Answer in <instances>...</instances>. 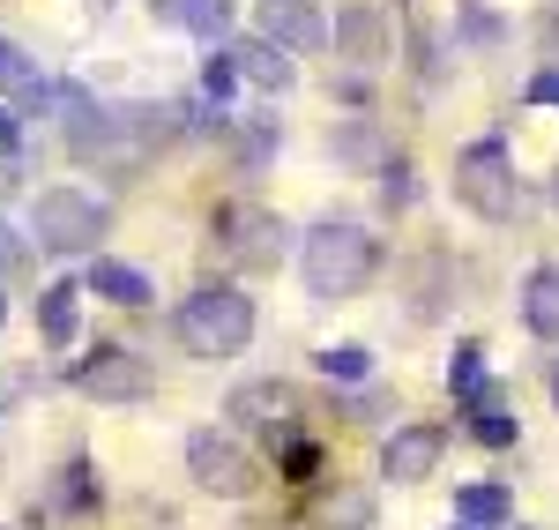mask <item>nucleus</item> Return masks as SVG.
I'll list each match as a JSON object with an SVG mask.
<instances>
[{"mask_svg": "<svg viewBox=\"0 0 559 530\" xmlns=\"http://www.w3.org/2000/svg\"><path fill=\"white\" fill-rule=\"evenodd\" d=\"M381 202H388V210H411V202H418V187H411V165H403V157H388V165H381Z\"/></svg>", "mask_w": 559, "mask_h": 530, "instance_id": "23", "label": "nucleus"}, {"mask_svg": "<svg viewBox=\"0 0 559 530\" xmlns=\"http://www.w3.org/2000/svg\"><path fill=\"white\" fill-rule=\"evenodd\" d=\"M455 516H463V523H500V516H508V486H492V479L463 486L455 493Z\"/></svg>", "mask_w": 559, "mask_h": 530, "instance_id": "19", "label": "nucleus"}, {"mask_svg": "<svg viewBox=\"0 0 559 530\" xmlns=\"http://www.w3.org/2000/svg\"><path fill=\"white\" fill-rule=\"evenodd\" d=\"M261 38L284 45V52H321L329 23L313 15V0H261Z\"/></svg>", "mask_w": 559, "mask_h": 530, "instance_id": "12", "label": "nucleus"}, {"mask_svg": "<svg viewBox=\"0 0 559 530\" xmlns=\"http://www.w3.org/2000/svg\"><path fill=\"white\" fill-rule=\"evenodd\" d=\"M284 239H292L284 217H269L261 202H224V210H216V247H224L239 269H276Z\"/></svg>", "mask_w": 559, "mask_h": 530, "instance_id": "5", "label": "nucleus"}, {"mask_svg": "<svg viewBox=\"0 0 559 530\" xmlns=\"http://www.w3.org/2000/svg\"><path fill=\"white\" fill-rule=\"evenodd\" d=\"M336 157H350V165H366V157H373V128H366V120H350V128L336 134Z\"/></svg>", "mask_w": 559, "mask_h": 530, "instance_id": "26", "label": "nucleus"}, {"mask_svg": "<svg viewBox=\"0 0 559 530\" xmlns=\"http://www.w3.org/2000/svg\"><path fill=\"white\" fill-rule=\"evenodd\" d=\"M545 38H552V52H559V0H552V15H545Z\"/></svg>", "mask_w": 559, "mask_h": 530, "instance_id": "33", "label": "nucleus"}, {"mask_svg": "<svg viewBox=\"0 0 559 530\" xmlns=\"http://www.w3.org/2000/svg\"><path fill=\"white\" fill-rule=\"evenodd\" d=\"M15 68H23V52H15V45L0 38V83H8V75H15Z\"/></svg>", "mask_w": 559, "mask_h": 530, "instance_id": "30", "label": "nucleus"}, {"mask_svg": "<svg viewBox=\"0 0 559 530\" xmlns=\"http://www.w3.org/2000/svg\"><path fill=\"white\" fill-rule=\"evenodd\" d=\"M329 38H336V52L358 60V68H381V60H388V23H381V8H373V0H344Z\"/></svg>", "mask_w": 559, "mask_h": 530, "instance_id": "11", "label": "nucleus"}, {"mask_svg": "<svg viewBox=\"0 0 559 530\" xmlns=\"http://www.w3.org/2000/svg\"><path fill=\"white\" fill-rule=\"evenodd\" d=\"M231 60H239V68H247V75H254L261 90H292V83H299V68H292V60H284V45H269V38L239 45V52H231Z\"/></svg>", "mask_w": 559, "mask_h": 530, "instance_id": "16", "label": "nucleus"}, {"mask_svg": "<svg viewBox=\"0 0 559 530\" xmlns=\"http://www.w3.org/2000/svg\"><path fill=\"white\" fill-rule=\"evenodd\" d=\"M52 113L68 120V157L97 165V157H112V150H120V113H112V105H97L83 83H52Z\"/></svg>", "mask_w": 559, "mask_h": 530, "instance_id": "7", "label": "nucleus"}, {"mask_svg": "<svg viewBox=\"0 0 559 530\" xmlns=\"http://www.w3.org/2000/svg\"><path fill=\"white\" fill-rule=\"evenodd\" d=\"M15 397H23V381H15V374H0V411H8Z\"/></svg>", "mask_w": 559, "mask_h": 530, "instance_id": "32", "label": "nucleus"}, {"mask_svg": "<svg viewBox=\"0 0 559 530\" xmlns=\"http://www.w3.org/2000/svg\"><path fill=\"white\" fill-rule=\"evenodd\" d=\"M173 23H187L194 38H224V31H231V0H179Z\"/></svg>", "mask_w": 559, "mask_h": 530, "instance_id": "20", "label": "nucleus"}, {"mask_svg": "<svg viewBox=\"0 0 559 530\" xmlns=\"http://www.w3.org/2000/svg\"><path fill=\"white\" fill-rule=\"evenodd\" d=\"M52 500H60V508H90V471H83V463H68V471H60Z\"/></svg>", "mask_w": 559, "mask_h": 530, "instance_id": "25", "label": "nucleus"}, {"mask_svg": "<svg viewBox=\"0 0 559 530\" xmlns=\"http://www.w3.org/2000/svg\"><path fill=\"white\" fill-rule=\"evenodd\" d=\"M31 239L45 255H90L105 239V202L83 195V187H45L31 202Z\"/></svg>", "mask_w": 559, "mask_h": 530, "instance_id": "3", "label": "nucleus"}, {"mask_svg": "<svg viewBox=\"0 0 559 530\" xmlns=\"http://www.w3.org/2000/svg\"><path fill=\"white\" fill-rule=\"evenodd\" d=\"M299 269H306V292L313 299H358L373 284V269H381V239L350 217H329V224L306 232Z\"/></svg>", "mask_w": 559, "mask_h": 530, "instance_id": "1", "label": "nucleus"}, {"mask_svg": "<svg viewBox=\"0 0 559 530\" xmlns=\"http://www.w3.org/2000/svg\"><path fill=\"white\" fill-rule=\"evenodd\" d=\"M552 210H559V173H552Z\"/></svg>", "mask_w": 559, "mask_h": 530, "instance_id": "35", "label": "nucleus"}, {"mask_svg": "<svg viewBox=\"0 0 559 530\" xmlns=\"http://www.w3.org/2000/svg\"><path fill=\"white\" fill-rule=\"evenodd\" d=\"M90 292L112 307H150V276L134 262H112V255H90Z\"/></svg>", "mask_w": 559, "mask_h": 530, "instance_id": "14", "label": "nucleus"}, {"mask_svg": "<svg viewBox=\"0 0 559 530\" xmlns=\"http://www.w3.org/2000/svg\"><path fill=\"white\" fill-rule=\"evenodd\" d=\"M440 448H448V434H440V426H395V434L381 441V479H395V486H418V479H432Z\"/></svg>", "mask_w": 559, "mask_h": 530, "instance_id": "10", "label": "nucleus"}, {"mask_svg": "<svg viewBox=\"0 0 559 530\" xmlns=\"http://www.w3.org/2000/svg\"><path fill=\"white\" fill-rule=\"evenodd\" d=\"M187 471H194V486L216 493V500H247V493H254V456L231 441V434H216V426L187 434Z\"/></svg>", "mask_w": 559, "mask_h": 530, "instance_id": "6", "label": "nucleus"}, {"mask_svg": "<svg viewBox=\"0 0 559 530\" xmlns=\"http://www.w3.org/2000/svg\"><path fill=\"white\" fill-rule=\"evenodd\" d=\"M231 83H239V68H231V52H210V60H202V90H210L216 105H224V97H231Z\"/></svg>", "mask_w": 559, "mask_h": 530, "instance_id": "24", "label": "nucleus"}, {"mask_svg": "<svg viewBox=\"0 0 559 530\" xmlns=\"http://www.w3.org/2000/svg\"><path fill=\"white\" fill-rule=\"evenodd\" d=\"M75 284H45L38 292V329H45V344H75Z\"/></svg>", "mask_w": 559, "mask_h": 530, "instance_id": "18", "label": "nucleus"}, {"mask_svg": "<svg viewBox=\"0 0 559 530\" xmlns=\"http://www.w3.org/2000/svg\"><path fill=\"white\" fill-rule=\"evenodd\" d=\"M231 142H239V165L254 173V165H269L276 157V142H284V128H276V113H247L239 128H224Z\"/></svg>", "mask_w": 559, "mask_h": 530, "instance_id": "17", "label": "nucleus"}, {"mask_svg": "<svg viewBox=\"0 0 559 530\" xmlns=\"http://www.w3.org/2000/svg\"><path fill=\"white\" fill-rule=\"evenodd\" d=\"M23 262H31V247H23V239H15V232L0 224V276H15Z\"/></svg>", "mask_w": 559, "mask_h": 530, "instance_id": "27", "label": "nucleus"}, {"mask_svg": "<svg viewBox=\"0 0 559 530\" xmlns=\"http://www.w3.org/2000/svg\"><path fill=\"white\" fill-rule=\"evenodd\" d=\"M75 389L97 397V403H142V397H157V374H150V358L120 352V344H97L75 366Z\"/></svg>", "mask_w": 559, "mask_h": 530, "instance_id": "8", "label": "nucleus"}, {"mask_svg": "<svg viewBox=\"0 0 559 530\" xmlns=\"http://www.w3.org/2000/svg\"><path fill=\"white\" fill-rule=\"evenodd\" d=\"M448 389H455L463 403H471L477 389H485V352H477V344H463V352L448 358Z\"/></svg>", "mask_w": 559, "mask_h": 530, "instance_id": "22", "label": "nucleus"}, {"mask_svg": "<svg viewBox=\"0 0 559 530\" xmlns=\"http://www.w3.org/2000/svg\"><path fill=\"white\" fill-rule=\"evenodd\" d=\"M530 105H559V68H537L530 75Z\"/></svg>", "mask_w": 559, "mask_h": 530, "instance_id": "28", "label": "nucleus"}, {"mask_svg": "<svg viewBox=\"0 0 559 530\" xmlns=\"http://www.w3.org/2000/svg\"><path fill=\"white\" fill-rule=\"evenodd\" d=\"M321 374H329V381H366V374H373V352H358V344H329V352H321Z\"/></svg>", "mask_w": 559, "mask_h": 530, "instance_id": "21", "label": "nucleus"}, {"mask_svg": "<svg viewBox=\"0 0 559 530\" xmlns=\"http://www.w3.org/2000/svg\"><path fill=\"white\" fill-rule=\"evenodd\" d=\"M0 150H15V113L0 105Z\"/></svg>", "mask_w": 559, "mask_h": 530, "instance_id": "31", "label": "nucleus"}, {"mask_svg": "<svg viewBox=\"0 0 559 530\" xmlns=\"http://www.w3.org/2000/svg\"><path fill=\"white\" fill-rule=\"evenodd\" d=\"M552 403H559V366H552Z\"/></svg>", "mask_w": 559, "mask_h": 530, "instance_id": "34", "label": "nucleus"}, {"mask_svg": "<svg viewBox=\"0 0 559 530\" xmlns=\"http://www.w3.org/2000/svg\"><path fill=\"white\" fill-rule=\"evenodd\" d=\"M231 419L261 434V441H299V397L284 389V381H247V389H231Z\"/></svg>", "mask_w": 559, "mask_h": 530, "instance_id": "9", "label": "nucleus"}, {"mask_svg": "<svg viewBox=\"0 0 559 530\" xmlns=\"http://www.w3.org/2000/svg\"><path fill=\"white\" fill-rule=\"evenodd\" d=\"M455 202H471L477 217H492V224L515 217V173H508V150L500 142H471L455 157Z\"/></svg>", "mask_w": 559, "mask_h": 530, "instance_id": "4", "label": "nucleus"}, {"mask_svg": "<svg viewBox=\"0 0 559 530\" xmlns=\"http://www.w3.org/2000/svg\"><path fill=\"white\" fill-rule=\"evenodd\" d=\"M471 434L485 448H508V441H515V403H508V389H492V381H485V389L471 397Z\"/></svg>", "mask_w": 559, "mask_h": 530, "instance_id": "15", "label": "nucleus"}, {"mask_svg": "<svg viewBox=\"0 0 559 530\" xmlns=\"http://www.w3.org/2000/svg\"><path fill=\"white\" fill-rule=\"evenodd\" d=\"M463 31H471L477 45H492V38H500V23H492V15H485V8H463Z\"/></svg>", "mask_w": 559, "mask_h": 530, "instance_id": "29", "label": "nucleus"}, {"mask_svg": "<svg viewBox=\"0 0 559 530\" xmlns=\"http://www.w3.org/2000/svg\"><path fill=\"white\" fill-rule=\"evenodd\" d=\"M522 321H530V337L559 344V269L552 262L530 269V284H522Z\"/></svg>", "mask_w": 559, "mask_h": 530, "instance_id": "13", "label": "nucleus"}, {"mask_svg": "<svg viewBox=\"0 0 559 530\" xmlns=\"http://www.w3.org/2000/svg\"><path fill=\"white\" fill-rule=\"evenodd\" d=\"M0 321H8V299H0Z\"/></svg>", "mask_w": 559, "mask_h": 530, "instance_id": "36", "label": "nucleus"}, {"mask_svg": "<svg viewBox=\"0 0 559 530\" xmlns=\"http://www.w3.org/2000/svg\"><path fill=\"white\" fill-rule=\"evenodd\" d=\"M179 344L194 358H239L254 344V299L239 284H202L194 299H179Z\"/></svg>", "mask_w": 559, "mask_h": 530, "instance_id": "2", "label": "nucleus"}]
</instances>
